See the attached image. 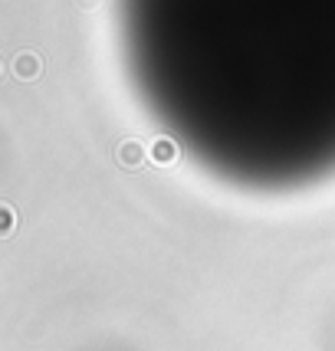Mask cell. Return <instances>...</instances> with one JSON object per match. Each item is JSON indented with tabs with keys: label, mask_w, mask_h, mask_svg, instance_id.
<instances>
[{
	"label": "cell",
	"mask_w": 335,
	"mask_h": 351,
	"mask_svg": "<svg viewBox=\"0 0 335 351\" xmlns=\"http://www.w3.org/2000/svg\"><path fill=\"white\" fill-rule=\"evenodd\" d=\"M135 30L154 36L174 23H213L227 27L240 23V30L266 27V30H335V0H128Z\"/></svg>",
	"instance_id": "obj_1"
}]
</instances>
